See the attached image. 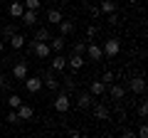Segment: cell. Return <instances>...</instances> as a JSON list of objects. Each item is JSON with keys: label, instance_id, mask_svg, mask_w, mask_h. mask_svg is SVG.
I'll return each mask as SVG.
<instances>
[{"label": "cell", "instance_id": "6da1fadb", "mask_svg": "<svg viewBox=\"0 0 148 138\" xmlns=\"http://www.w3.org/2000/svg\"><path fill=\"white\" fill-rule=\"evenodd\" d=\"M52 106H54V111H57V113H67L69 109H72V94H67V91H57Z\"/></svg>", "mask_w": 148, "mask_h": 138}, {"label": "cell", "instance_id": "7a4b0ae2", "mask_svg": "<svg viewBox=\"0 0 148 138\" xmlns=\"http://www.w3.org/2000/svg\"><path fill=\"white\" fill-rule=\"evenodd\" d=\"M101 52H104V57H116L119 52H121V42H119L116 37H111L104 42V47H101Z\"/></svg>", "mask_w": 148, "mask_h": 138}, {"label": "cell", "instance_id": "3957f363", "mask_svg": "<svg viewBox=\"0 0 148 138\" xmlns=\"http://www.w3.org/2000/svg\"><path fill=\"white\" fill-rule=\"evenodd\" d=\"M22 84H25V89L30 91V94H37V91L42 89V77H30L27 74L25 79H22Z\"/></svg>", "mask_w": 148, "mask_h": 138}, {"label": "cell", "instance_id": "277c9868", "mask_svg": "<svg viewBox=\"0 0 148 138\" xmlns=\"http://www.w3.org/2000/svg\"><path fill=\"white\" fill-rule=\"evenodd\" d=\"M84 54H77V52H72V54H69V57H67V67L69 69H72V72H79V69L82 67H84Z\"/></svg>", "mask_w": 148, "mask_h": 138}, {"label": "cell", "instance_id": "5b68a950", "mask_svg": "<svg viewBox=\"0 0 148 138\" xmlns=\"http://www.w3.org/2000/svg\"><path fill=\"white\" fill-rule=\"evenodd\" d=\"M42 86H47L49 91H59V89H62V84L57 81V77H54L52 72H45V77H42Z\"/></svg>", "mask_w": 148, "mask_h": 138}, {"label": "cell", "instance_id": "8992f818", "mask_svg": "<svg viewBox=\"0 0 148 138\" xmlns=\"http://www.w3.org/2000/svg\"><path fill=\"white\" fill-rule=\"evenodd\" d=\"M84 52L89 54V59H94V62H101V59H104V52H101V44H96V42H89Z\"/></svg>", "mask_w": 148, "mask_h": 138}, {"label": "cell", "instance_id": "52a82bcc", "mask_svg": "<svg viewBox=\"0 0 148 138\" xmlns=\"http://www.w3.org/2000/svg\"><path fill=\"white\" fill-rule=\"evenodd\" d=\"M106 91H109L111 99H116V101H121L123 96H126V89H123L121 84H114V81H111V84H106Z\"/></svg>", "mask_w": 148, "mask_h": 138}, {"label": "cell", "instance_id": "ba28073f", "mask_svg": "<svg viewBox=\"0 0 148 138\" xmlns=\"http://www.w3.org/2000/svg\"><path fill=\"white\" fill-rule=\"evenodd\" d=\"M32 54H37V59H47L49 54H52V49H49L47 42H35V47H32Z\"/></svg>", "mask_w": 148, "mask_h": 138}, {"label": "cell", "instance_id": "9c48e42d", "mask_svg": "<svg viewBox=\"0 0 148 138\" xmlns=\"http://www.w3.org/2000/svg\"><path fill=\"white\" fill-rule=\"evenodd\" d=\"M15 111H17V116H20V121H30V118L35 116V109H32L30 104H25V101H22V104L15 109Z\"/></svg>", "mask_w": 148, "mask_h": 138}, {"label": "cell", "instance_id": "30bf717a", "mask_svg": "<svg viewBox=\"0 0 148 138\" xmlns=\"http://www.w3.org/2000/svg\"><path fill=\"white\" fill-rule=\"evenodd\" d=\"M8 12H10L12 20H20V15L25 12V5H22V0H12L10 5H8Z\"/></svg>", "mask_w": 148, "mask_h": 138}, {"label": "cell", "instance_id": "8fae6325", "mask_svg": "<svg viewBox=\"0 0 148 138\" xmlns=\"http://www.w3.org/2000/svg\"><path fill=\"white\" fill-rule=\"evenodd\" d=\"M128 89H131L133 94H143V91H146V79H143V77H133V79L128 81Z\"/></svg>", "mask_w": 148, "mask_h": 138}, {"label": "cell", "instance_id": "7c38bea8", "mask_svg": "<svg viewBox=\"0 0 148 138\" xmlns=\"http://www.w3.org/2000/svg\"><path fill=\"white\" fill-rule=\"evenodd\" d=\"M12 77H15V81H22L27 77V62H17L12 64Z\"/></svg>", "mask_w": 148, "mask_h": 138}, {"label": "cell", "instance_id": "4fadbf2b", "mask_svg": "<svg viewBox=\"0 0 148 138\" xmlns=\"http://www.w3.org/2000/svg\"><path fill=\"white\" fill-rule=\"evenodd\" d=\"M57 25H59V35H62V37H67V35H74V27H77V25H74V20H64V17L57 22Z\"/></svg>", "mask_w": 148, "mask_h": 138}, {"label": "cell", "instance_id": "5bb4252c", "mask_svg": "<svg viewBox=\"0 0 148 138\" xmlns=\"http://www.w3.org/2000/svg\"><path fill=\"white\" fill-rule=\"evenodd\" d=\"M67 69V57L62 52H54V59H52V72H64Z\"/></svg>", "mask_w": 148, "mask_h": 138}, {"label": "cell", "instance_id": "9a60e30c", "mask_svg": "<svg viewBox=\"0 0 148 138\" xmlns=\"http://www.w3.org/2000/svg\"><path fill=\"white\" fill-rule=\"evenodd\" d=\"M77 106H79V109H91V106H94V96H91L89 91L79 94V96H77Z\"/></svg>", "mask_w": 148, "mask_h": 138}, {"label": "cell", "instance_id": "2e32d148", "mask_svg": "<svg viewBox=\"0 0 148 138\" xmlns=\"http://www.w3.org/2000/svg\"><path fill=\"white\" fill-rule=\"evenodd\" d=\"M8 42H10V47L12 49H25V35H22V32H15V35H10V40H8Z\"/></svg>", "mask_w": 148, "mask_h": 138}, {"label": "cell", "instance_id": "e0dca14e", "mask_svg": "<svg viewBox=\"0 0 148 138\" xmlns=\"http://www.w3.org/2000/svg\"><path fill=\"white\" fill-rule=\"evenodd\" d=\"M89 94L94 96V99L104 96L106 94V84H104V81H91V84H89Z\"/></svg>", "mask_w": 148, "mask_h": 138}, {"label": "cell", "instance_id": "ac0fdd59", "mask_svg": "<svg viewBox=\"0 0 148 138\" xmlns=\"http://www.w3.org/2000/svg\"><path fill=\"white\" fill-rule=\"evenodd\" d=\"M20 22H22V25L35 27V25H37V10H25V12L20 15Z\"/></svg>", "mask_w": 148, "mask_h": 138}, {"label": "cell", "instance_id": "d6986e66", "mask_svg": "<svg viewBox=\"0 0 148 138\" xmlns=\"http://www.w3.org/2000/svg\"><path fill=\"white\" fill-rule=\"evenodd\" d=\"M94 118L96 121H109V109L104 106V104H94Z\"/></svg>", "mask_w": 148, "mask_h": 138}, {"label": "cell", "instance_id": "ffe728a7", "mask_svg": "<svg viewBox=\"0 0 148 138\" xmlns=\"http://www.w3.org/2000/svg\"><path fill=\"white\" fill-rule=\"evenodd\" d=\"M47 44H49L52 52H62V49H64V37H62V35H59V37H49Z\"/></svg>", "mask_w": 148, "mask_h": 138}, {"label": "cell", "instance_id": "44dd1931", "mask_svg": "<svg viewBox=\"0 0 148 138\" xmlns=\"http://www.w3.org/2000/svg\"><path fill=\"white\" fill-rule=\"evenodd\" d=\"M99 10L106 12V15H111V12H116V3H114V0H101Z\"/></svg>", "mask_w": 148, "mask_h": 138}, {"label": "cell", "instance_id": "7402d4cb", "mask_svg": "<svg viewBox=\"0 0 148 138\" xmlns=\"http://www.w3.org/2000/svg\"><path fill=\"white\" fill-rule=\"evenodd\" d=\"M49 37H52V35H49V30H47V27H40V30L35 32V37H32V40H35V42H47Z\"/></svg>", "mask_w": 148, "mask_h": 138}, {"label": "cell", "instance_id": "603a6c76", "mask_svg": "<svg viewBox=\"0 0 148 138\" xmlns=\"http://www.w3.org/2000/svg\"><path fill=\"white\" fill-rule=\"evenodd\" d=\"M62 10H57V8H52V10H47V22H52V25H57L59 20H62Z\"/></svg>", "mask_w": 148, "mask_h": 138}, {"label": "cell", "instance_id": "cb8c5ba5", "mask_svg": "<svg viewBox=\"0 0 148 138\" xmlns=\"http://www.w3.org/2000/svg\"><path fill=\"white\" fill-rule=\"evenodd\" d=\"M22 5H25V10H40L42 0H22Z\"/></svg>", "mask_w": 148, "mask_h": 138}, {"label": "cell", "instance_id": "d4e9b609", "mask_svg": "<svg viewBox=\"0 0 148 138\" xmlns=\"http://www.w3.org/2000/svg\"><path fill=\"white\" fill-rule=\"evenodd\" d=\"M20 104H22V99H20L17 94H10V96H8V106H10V109H17Z\"/></svg>", "mask_w": 148, "mask_h": 138}, {"label": "cell", "instance_id": "484cf974", "mask_svg": "<svg viewBox=\"0 0 148 138\" xmlns=\"http://www.w3.org/2000/svg\"><path fill=\"white\" fill-rule=\"evenodd\" d=\"M15 32H17V25H5L3 27V37L10 40V35H15Z\"/></svg>", "mask_w": 148, "mask_h": 138}, {"label": "cell", "instance_id": "4316f807", "mask_svg": "<svg viewBox=\"0 0 148 138\" xmlns=\"http://www.w3.org/2000/svg\"><path fill=\"white\" fill-rule=\"evenodd\" d=\"M5 121H8V123H12V126H15V123H22V121H20V116H17V111H15V109H10V113H8V118H5Z\"/></svg>", "mask_w": 148, "mask_h": 138}, {"label": "cell", "instance_id": "83f0119b", "mask_svg": "<svg viewBox=\"0 0 148 138\" xmlns=\"http://www.w3.org/2000/svg\"><path fill=\"white\" fill-rule=\"evenodd\" d=\"M138 116H141V118L148 116V104H146V101H141V104H138Z\"/></svg>", "mask_w": 148, "mask_h": 138}, {"label": "cell", "instance_id": "f1b7e54d", "mask_svg": "<svg viewBox=\"0 0 148 138\" xmlns=\"http://www.w3.org/2000/svg\"><path fill=\"white\" fill-rule=\"evenodd\" d=\"M84 49H86V44H84V42H74V49H72V52H77V54H84Z\"/></svg>", "mask_w": 148, "mask_h": 138}, {"label": "cell", "instance_id": "f546056e", "mask_svg": "<svg viewBox=\"0 0 148 138\" xmlns=\"http://www.w3.org/2000/svg\"><path fill=\"white\" fill-rule=\"evenodd\" d=\"M136 136H138V138H148V126H146V123H143V126L138 128V133H136Z\"/></svg>", "mask_w": 148, "mask_h": 138}, {"label": "cell", "instance_id": "4dcf8cb0", "mask_svg": "<svg viewBox=\"0 0 148 138\" xmlns=\"http://www.w3.org/2000/svg\"><path fill=\"white\" fill-rule=\"evenodd\" d=\"M96 32H99V27H96V25H89V27H86V35H89V37H96Z\"/></svg>", "mask_w": 148, "mask_h": 138}, {"label": "cell", "instance_id": "1f68e13d", "mask_svg": "<svg viewBox=\"0 0 148 138\" xmlns=\"http://www.w3.org/2000/svg\"><path fill=\"white\" fill-rule=\"evenodd\" d=\"M101 81H104V84H111V81H114V74H111V72H104V77H101Z\"/></svg>", "mask_w": 148, "mask_h": 138}, {"label": "cell", "instance_id": "d6a6232c", "mask_svg": "<svg viewBox=\"0 0 148 138\" xmlns=\"http://www.w3.org/2000/svg\"><path fill=\"white\" fill-rule=\"evenodd\" d=\"M89 12H91V17H94V20H96V17L101 15V10H99V5H91V8H89Z\"/></svg>", "mask_w": 148, "mask_h": 138}, {"label": "cell", "instance_id": "836d02e7", "mask_svg": "<svg viewBox=\"0 0 148 138\" xmlns=\"http://www.w3.org/2000/svg\"><path fill=\"white\" fill-rule=\"evenodd\" d=\"M133 136H136V133H133L131 128H123V138H133Z\"/></svg>", "mask_w": 148, "mask_h": 138}, {"label": "cell", "instance_id": "e575fe53", "mask_svg": "<svg viewBox=\"0 0 148 138\" xmlns=\"http://www.w3.org/2000/svg\"><path fill=\"white\" fill-rule=\"evenodd\" d=\"M3 49H5V44H3V42H0V54H3Z\"/></svg>", "mask_w": 148, "mask_h": 138}, {"label": "cell", "instance_id": "d590c367", "mask_svg": "<svg viewBox=\"0 0 148 138\" xmlns=\"http://www.w3.org/2000/svg\"><path fill=\"white\" fill-rule=\"evenodd\" d=\"M82 3H91V0H82Z\"/></svg>", "mask_w": 148, "mask_h": 138}, {"label": "cell", "instance_id": "8d00e7d4", "mask_svg": "<svg viewBox=\"0 0 148 138\" xmlns=\"http://www.w3.org/2000/svg\"><path fill=\"white\" fill-rule=\"evenodd\" d=\"M128 3H136V0H128Z\"/></svg>", "mask_w": 148, "mask_h": 138}]
</instances>
